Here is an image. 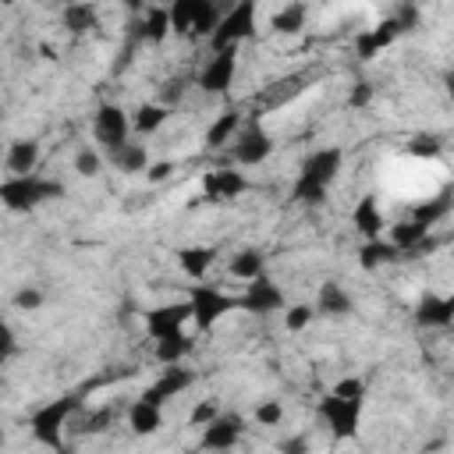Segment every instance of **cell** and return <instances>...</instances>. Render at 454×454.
Masks as SVG:
<instances>
[{
    "label": "cell",
    "instance_id": "1",
    "mask_svg": "<svg viewBox=\"0 0 454 454\" xmlns=\"http://www.w3.org/2000/svg\"><path fill=\"white\" fill-rule=\"evenodd\" d=\"M340 163H344V153H340L337 145L312 149V153L301 160V167H298L291 199L301 202V206H319V202L330 195V188H333V181H337V174H340Z\"/></svg>",
    "mask_w": 454,
    "mask_h": 454
},
{
    "label": "cell",
    "instance_id": "2",
    "mask_svg": "<svg viewBox=\"0 0 454 454\" xmlns=\"http://www.w3.org/2000/svg\"><path fill=\"white\" fill-rule=\"evenodd\" d=\"M78 411H82V401H78L74 394L43 401V404L28 415V433H32V440H35L39 447H46V450L64 454V450H67V426H71V419H74Z\"/></svg>",
    "mask_w": 454,
    "mask_h": 454
},
{
    "label": "cell",
    "instance_id": "3",
    "mask_svg": "<svg viewBox=\"0 0 454 454\" xmlns=\"http://www.w3.org/2000/svg\"><path fill=\"white\" fill-rule=\"evenodd\" d=\"M64 195V184L43 174H28V177H4L0 181V202L11 213H32L43 202H53Z\"/></svg>",
    "mask_w": 454,
    "mask_h": 454
},
{
    "label": "cell",
    "instance_id": "4",
    "mask_svg": "<svg viewBox=\"0 0 454 454\" xmlns=\"http://www.w3.org/2000/svg\"><path fill=\"white\" fill-rule=\"evenodd\" d=\"M227 7L213 0H174L170 4V25L177 35H213Z\"/></svg>",
    "mask_w": 454,
    "mask_h": 454
},
{
    "label": "cell",
    "instance_id": "5",
    "mask_svg": "<svg viewBox=\"0 0 454 454\" xmlns=\"http://www.w3.org/2000/svg\"><path fill=\"white\" fill-rule=\"evenodd\" d=\"M255 35V4L252 0H238L223 11L216 32L209 35V50L213 53H227V50H238L245 39Z\"/></svg>",
    "mask_w": 454,
    "mask_h": 454
},
{
    "label": "cell",
    "instance_id": "6",
    "mask_svg": "<svg viewBox=\"0 0 454 454\" xmlns=\"http://www.w3.org/2000/svg\"><path fill=\"white\" fill-rule=\"evenodd\" d=\"M184 298H188V305H192V323H195L199 330H213L227 312L241 309L238 294H227V291H220V287H213V284H192Z\"/></svg>",
    "mask_w": 454,
    "mask_h": 454
},
{
    "label": "cell",
    "instance_id": "7",
    "mask_svg": "<svg viewBox=\"0 0 454 454\" xmlns=\"http://www.w3.org/2000/svg\"><path fill=\"white\" fill-rule=\"evenodd\" d=\"M319 422L326 426V433L333 440H355L362 429V411L365 401H351V397H337V394H323L319 397Z\"/></svg>",
    "mask_w": 454,
    "mask_h": 454
},
{
    "label": "cell",
    "instance_id": "8",
    "mask_svg": "<svg viewBox=\"0 0 454 454\" xmlns=\"http://www.w3.org/2000/svg\"><path fill=\"white\" fill-rule=\"evenodd\" d=\"M245 436V419L238 411H220L209 426H202L199 433V447L202 454H231Z\"/></svg>",
    "mask_w": 454,
    "mask_h": 454
},
{
    "label": "cell",
    "instance_id": "9",
    "mask_svg": "<svg viewBox=\"0 0 454 454\" xmlns=\"http://www.w3.org/2000/svg\"><path fill=\"white\" fill-rule=\"evenodd\" d=\"M128 135H131V117H128L124 106H117V103L96 106V114H92V138H96L106 153H114L117 145H124Z\"/></svg>",
    "mask_w": 454,
    "mask_h": 454
},
{
    "label": "cell",
    "instance_id": "10",
    "mask_svg": "<svg viewBox=\"0 0 454 454\" xmlns=\"http://www.w3.org/2000/svg\"><path fill=\"white\" fill-rule=\"evenodd\" d=\"M188 323H192V305H188V298L163 301V305H156V309L145 312V333L153 337V344L184 333Z\"/></svg>",
    "mask_w": 454,
    "mask_h": 454
},
{
    "label": "cell",
    "instance_id": "11",
    "mask_svg": "<svg viewBox=\"0 0 454 454\" xmlns=\"http://www.w3.org/2000/svg\"><path fill=\"white\" fill-rule=\"evenodd\" d=\"M273 156V135L262 128V124H245L241 131H238V138L231 142V160L238 163V167H259V163H266Z\"/></svg>",
    "mask_w": 454,
    "mask_h": 454
},
{
    "label": "cell",
    "instance_id": "12",
    "mask_svg": "<svg viewBox=\"0 0 454 454\" xmlns=\"http://www.w3.org/2000/svg\"><path fill=\"white\" fill-rule=\"evenodd\" d=\"M238 78V50H227V53H213L202 71H199V89L206 96H227L231 85Z\"/></svg>",
    "mask_w": 454,
    "mask_h": 454
},
{
    "label": "cell",
    "instance_id": "13",
    "mask_svg": "<svg viewBox=\"0 0 454 454\" xmlns=\"http://www.w3.org/2000/svg\"><path fill=\"white\" fill-rule=\"evenodd\" d=\"M241 309L252 312V316H273V312H284L287 309V298H284V287H277L270 277H259L252 284H245V291L238 294Z\"/></svg>",
    "mask_w": 454,
    "mask_h": 454
},
{
    "label": "cell",
    "instance_id": "14",
    "mask_svg": "<svg viewBox=\"0 0 454 454\" xmlns=\"http://www.w3.org/2000/svg\"><path fill=\"white\" fill-rule=\"evenodd\" d=\"M248 188H252V181H248L238 167H216V170H209V174L202 177V195H206L209 202H234V199H241Z\"/></svg>",
    "mask_w": 454,
    "mask_h": 454
},
{
    "label": "cell",
    "instance_id": "15",
    "mask_svg": "<svg viewBox=\"0 0 454 454\" xmlns=\"http://www.w3.org/2000/svg\"><path fill=\"white\" fill-rule=\"evenodd\" d=\"M401 35H404V28H401V25L394 21V14H390V18L376 21L372 28H362V32L355 35V57H358V60H372V57H380L387 46H394Z\"/></svg>",
    "mask_w": 454,
    "mask_h": 454
},
{
    "label": "cell",
    "instance_id": "16",
    "mask_svg": "<svg viewBox=\"0 0 454 454\" xmlns=\"http://www.w3.org/2000/svg\"><path fill=\"white\" fill-rule=\"evenodd\" d=\"M192 383H195V372H188L184 365H163V372H160V376L142 390V397L163 408L167 401H174L177 394H184Z\"/></svg>",
    "mask_w": 454,
    "mask_h": 454
},
{
    "label": "cell",
    "instance_id": "17",
    "mask_svg": "<svg viewBox=\"0 0 454 454\" xmlns=\"http://www.w3.org/2000/svg\"><path fill=\"white\" fill-rule=\"evenodd\" d=\"M39 156H43V149H39L35 138H14V142L7 145V153H4L7 177H28V174H35Z\"/></svg>",
    "mask_w": 454,
    "mask_h": 454
},
{
    "label": "cell",
    "instance_id": "18",
    "mask_svg": "<svg viewBox=\"0 0 454 454\" xmlns=\"http://www.w3.org/2000/svg\"><path fill=\"white\" fill-rule=\"evenodd\" d=\"M415 323L426 330H443L454 323V294L440 298V294H422L415 305Z\"/></svg>",
    "mask_w": 454,
    "mask_h": 454
},
{
    "label": "cell",
    "instance_id": "19",
    "mask_svg": "<svg viewBox=\"0 0 454 454\" xmlns=\"http://www.w3.org/2000/svg\"><path fill=\"white\" fill-rule=\"evenodd\" d=\"M351 227L362 234V241H376L383 231H387V220H383V209L372 195H362L351 209Z\"/></svg>",
    "mask_w": 454,
    "mask_h": 454
},
{
    "label": "cell",
    "instance_id": "20",
    "mask_svg": "<svg viewBox=\"0 0 454 454\" xmlns=\"http://www.w3.org/2000/svg\"><path fill=\"white\" fill-rule=\"evenodd\" d=\"M213 262H216V248L213 245H184V248H177V266L195 284L206 280V273L213 270Z\"/></svg>",
    "mask_w": 454,
    "mask_h": 454
},
{
    "label": "cell",
    "instance_id": "21",
    "mask_svg": "<svg viewBox=\"0 0 454 454\" xmlns=\"http://www.w3.org/2000/svg\"><path fill=\"white\" fill-rule=\"evenodd\" d=\"M351 309H355V301H351V294H348L337 280H323V284H319V291H316V316L344 319Z\"/></svg>",
    "mask_w": 454,
    "mask_h": 454
},
{
    "label": "cell",
    "instance_id": "22",
    "mask_svg": "<svg viewBox=\"0 0 454 454\" xmlns=\"http://www.w3.org/2000/svg\"><path fill=\"white\" fill-rule=\"evenodd\" d=\"M160 426H163V408L160 404H153L145 397H135L128 404V429L135 436H153V433H160Z\"/></svg>",
    "mask_w": 454,
    "mask_h": 454
},
{
    "label": "cell",
    "instance_id": "23",
    "mask_svg": "<svg viewBox=\"0 0 454 454\" xmlns=\"http://www.w3.org/2000/svg\"><path fill=\"white\" fill-rule=\"evenodd\" d=\"M106 156H110V163H114L121 174H149V167H153L145 142H124V145H117L114 153H106Z\"/></svg>",
    "mask_w": 454,
    "mask_h": 454
},
{
    "label": "cell",
    "instance_id": "24",
    "mask_svg": "<svg viewBox=\"0 0 454 454\" xmlns=\"http://www.w3.org/2000/svg\"><path fill=\"white\" fill-rule=\"evenodd\" d=\"M227 273L234 280H241V284H252V280L266 277V255L259 248H238L231 255V262H227Z\"/></svg>",
    "mask_w": 454,
    "mask_h": 454
},
{
    "label": "cell",
    "instance_id": "25",
    "mask_svg": "<svg viewBox=\"0 0 454 454\" xmlns=\"http://www.w3.org/2000/svg\"><path fill=\"white\" fill-rule=\"evenodd\" d=\"M170 32H174V25H170V7H145V11H142V21H138V39H142V43L160 46Z\"/></svg>",
    "mask_w": 454,
    "mask_h": 454
},
{
    "label": "cell",
    "instance_id": "26",
    "mask_svg": "<svg viewBox=\"0 0 454 454\" xmlns=\"http://www.w3.org/2000/svg\"><path fill=\"white\" fill-rule=\"evenodd\" d=\"M241 128H245V124H241V114H238V110L216 114L213 124L206 128V149H227V145L238 138Z\"/></svg>",
    "mask_w": 454,
    "mask_h": 454
},
{
    "label": "cell",
    "instance_id": "27",
    "mask_svg": "<svg viewBox=\"0 0 454 454\" xmlns=\"http://www.w3.org/2000/svg\"><path fill=\"white\" fill-rule=\"evenodd\" d=\"M60 21H64L67 32L85 35V32H92V28L99 25V7H96V4H85V0H78V4H64Z\"/></svg>",
    "mask_w": 454,
    "mask_h": 454
},
{
    "label": "cell",
    "instance_id": "28",
    "mask_svg": "<svg viewBox=\"0 0 454 454\" xmlns=\"http://www.w3.org/2000/svg\"><path fill=\"white\" fill-rule=\"evenodd\" d=\"M167 121H170V106H163L160 99H153V103H142L131 114V131L135 135H156Z\"/></svg>",
    "mask_w": 454,
    "mask_h": 454
},
{
    "label": "cell",
    "instance_id": "29",
    "mask_svg": "<svg viewBox=\"0 0 454 454\" xmlns=\"http://www.w3.org/2000/svg\"><path fill=\"white\" fill-rule=\"evenodd\" d=\"M305 21H309V4H284V7L273 11L270 28L277 35H298L305 28Z\"/></svg>",
    "mask_w": 454,
    "mask_h": 454
},
{
    "label": "cell",
    "instance_id": "30",
    "mask_svg": "<svg viewBox=\"0 0 454 454\" xmlns=\"http://www.w3.org/2000/svg\"><path fill=\"white\" fill-rule=\"evenodd\" d=\"M426 238H429V227H422L419 220H401V223H394L390 234H387V241H390L397 252H411V248L426 245Z\"/></svg>",
    "mask_w": 454,
    "mask_h": 454
},
{
    "label": "cell",
    "instance_id": "31",
    "mask_svg": "<svg viewBox=\"0 0 454 454\" xmlns=\"http://www.w3.org/2000/svg\"><path fill=\"white\" fill-rule=\"evenodd\" d=\"M192 351H195V340L188 333H177V337H167V340L153 344V355H156L160 365H181Z\"/></svg>",
    "mask_w": 454,
    "mask_h": 454
},
{
    "label": "cell",
    "instance_id": "32",
    "mask_svg": "<svg viewBox=\"0 0 454 454\" xmlns=\"http://www.w3.org/2000/svg\"><path fill=\"white\" fill-rule=\"evenodd\" d=\"M394 259H397V248H394L387 238L362 241V248H358V262H362L365 270H380V266H387V262H394Z\"/></svg>",
    "mask_w": 454,
    "mask_h": 454
},
{
    "label": "cell",
    "instance_id": "33",
    "mask_svg": "<svg viewBox=\"0 0 454 454\" xmlns=\"http://www.w3.org/2000/svg\"><path fill=\"white\" fill-rule=\"evenodd\" d=\"M280 316H284V330L301 333L305 326H312V319H316V305H309V301H294V305H287Z\"/></svg>",
    "mask_w": 454,
    "mask_h": 454
},
{
    "label": "cell",
    "instance_id": "34",
    "mask_svg": "<svg viewBox=\"0 0 454 454\" xmlns=\"http://www.w3.org/2000/svg\"><path fill=\"white\" fill-rule=\"evenodd\" d=\"M447 213H450V199H447V195H440V199L422 202V206L415 209V216H411V220H419L422 227H429V231H433V223H436V220H443Z\"/></svg>",
    "mask_w": 454,
    "mask_h": 454
},
{
    "label": "cell",
    "instance_id": "35",
    "mask_svg": "<svg viewBox=\"0 0 454 454\" xmlns=\"http://www.w3.org/2000/svg\"><path fill=\"white\" fill-rule=\"evenodd\" d=\"M252 419H255V426H280V422H284V401H277V397L255 401Z\"/></svg>",
    "mask_w": 454,
    "mask_h": 454
},
{
    "label": "cell",
    "instance_id": "36",
    "mask_svg": "<svg viewBox=\"0 0 454 454\" xmlns=\"http://www.w3.org/2000/svg\"><path fill=\"white\" fill-rule=\"evenodd\" d=\"M74 170H78L82 177H96V174L103 170V156H99V149L82 145V149L74 153Z\"/></svg>",
    "mask_w": 454,
    "mask_h": 454
},
{
    "label": "cell",
    "instance_id": "37",
    "mask_svg": "<svg viewBox=\"0 0 454 454\" xmlns=\"http://www.w3.org/2000/svg\"><path fill=\"white\" fill-rule=\"evenodd\" d=\"M330 394H337V397H351V401H365V380L362 376H340L333 387H330Z\"/></svg>",
    "mask_w": 454,
    "mask_h": 454
},
{
    "label": "cell",
    "instance_id": "38",
    "mask_svg": "<svg viewBox=\"0 0 454 454\" xmlns=\"http://www.w3.org/2000/svg\"><path fill=\"white\" fill-rule=\"evenodd\" d=\"M11 305H14L18 312H35V309H43V291H39V287H32V284H25V287H18V291H14Z\"/></svg>",
    "mask_w": 454,
    "mask_h": 454
},
{
    "label": "cell",
    "instance_id": "39",
    "mask_svg": "<svg viewBox=\"0 0 454 454\" xmlns=\"http://www.w3.org/2000/svg\"><path fill=\"white\" fill-rule=\"evenodd\" d=\"M440 149H443V142H440L436 135H415V138L408 142V153L419 156V160H422V156H436Z\"/></svg>",
    "mask_w": 454,
    "mask_h": 454
},
{
    "label": "cell",
    "instance_id": "40",
    "mask_svg": "<svg viewBox=\"0 0 454 454\" xmlns=\"http://www.w3.org/2000/svg\"><path fill=\"white\" fill-rule=\"evenodd\" d=\"M220 415V408H216V401H199L195 408H192V415H188V426H195V429H202V426H209L213 419Z\"/></svg>",
    "mask_w": 454,
    "mask_h": 454
},
{
    "label": "cell",
    "instance_id": "41",
    "mask_svg": "<svg viewBox=\"0 0 454 454\" xmlns=\"http://www.w3.org/2000/svg\"><path fill=\"white\" fill-rule=\"evenodd\" d=\"M181 96H184V82H181V78H170V82H163V89H160V103H163V106H174V103H181Z\"/></svg>",
    "mask_w": 454,
    "mask_h": 454
},
{
    "label": "cell",
    "instance_id": "42",
    "mask_svg": "<svg viewBox=\"0 0 454 454\" xmlns=\"http://www.w3.org/2000/svg\"><path fill=\"white\" fill-rule=\"evenodd\" d=\"M372 99V85L369 82H355V89H351V106H365Z\"/></svg>",
    "mask_w": 454,
    "mask_h": 454
},
{
    "label": "cell",
    "instance_id": "43",
    "mask_svg": "<svg viewBox=\"0 0 454 454\" xmlns=\"http://www.w3.org/2000/svg\"><path fill=\"white\" fill-rule=\"evenodd\" d=\"M170 170H174V160H160V163H153L149 167V181H163V177H170Z\"/></svg>",
    "mask_w": 454,
    "mask_h": 454
},
{
    "label": "cell",
    "instance_id": "44",
    "mask_svg": "<svg viewBox=\"0 0 454 454\" xmlns=\"http://www.w3.org/2000/svg\"><path fill=\"white\" fill-rule=\"evenodd\" d=\"M280 450H284V454H305V440H301V436H298V440H287Z\"/></svg>",
    "mask_w": 454,
    "mask_h": 454
},
{
    "label": "cell",
    "instance_id": "45",
    "mask_svg": "<svg viewBox=\"0 0 454 454\" xmlns=\"http://www.w3.org/2000/svg\"><path fill=\"white\" fill-rule=\"evenodd\" d=\"M443 92H447V99L454 103V67H450V71L443 74Z\"/></svg>",
    "mask_w": 454,
    "mask_h": 454
}]
</instances>
